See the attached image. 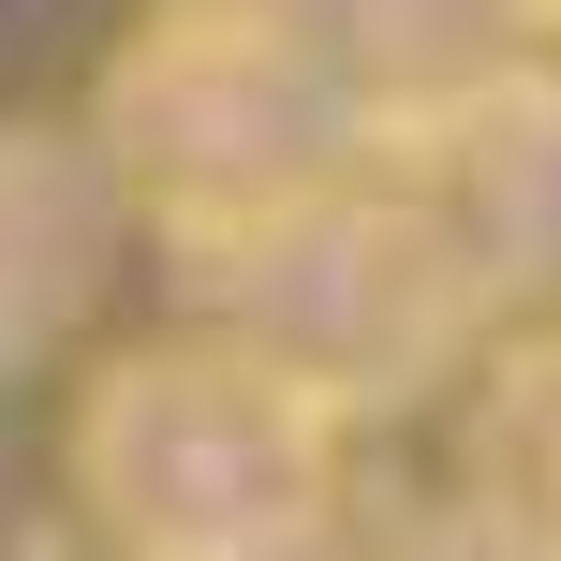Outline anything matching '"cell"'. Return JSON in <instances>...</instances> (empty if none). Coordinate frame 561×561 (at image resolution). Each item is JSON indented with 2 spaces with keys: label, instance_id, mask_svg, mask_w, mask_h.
<instances>
[{
  "label": "cell",
  "instance_id": "1",
  "mask_svg": "<svg viewBox=\"0 0 561 561\" xmlns=\"http://www.w3.org/2000/svg\"><path fill=\"white\" fill-rule=\"evenodd\" d=\"M75 134H89V163H104L118 222L163 237V252H193V266H222L280 207L340 193L355 163H385L266 0H178V15H148L134 45L104 59V89H89Z\"/></svg>",
  "mask_w": 561,
  "mask_h": 561
},
{
  "label": "cell",
  "instance_id": "2",
  "mask_svg": "<svg viewBox=\"0 0 561 561\" xmlns=\"http://www.w3.org/2000/svg\"><path fill=\"white\" fill-rule=\"evenodd\" d=\"M59 473L104 561H266L340 517V428L222 325H178L75 385Z\"/></svg>",
  "mask_w": 561,
  "mask_h": 561
},
{
  "label": "cell",
  "instance_id": "10",
  "mask_svg": "<svg viewBox=\"0 0 561 561\" xmlns=\"http://www.w3.org/2000/svg\"><path fill=\"white\" fill-rule=\"evenodd\" d=\"M266 561H340V547H325V533H310V547H266Z\"/></svg>",
  "mask_w": 561,
  "mask_h": 561
},
{
  "label": "cell",
  "instance_id": "4",
  "mask_svg": "<svg viewBox=\"0 0 561 561\" xmlns=\"http://www.w3.org/2000/svg\"><path fill=\"white\" fill-rule=\"evenodd\" d=\"M399 178L458 237V266L488 280V310H533L561 280V59L533 45L517 75H488L458 118H428L399 148Z\"/></svg>",
  "mask_w": 561,
  "mask_h": 561
},
{
  "label": "cell",
  "instance_id": "6",
  "mask_svg": "<svg viewBox=\"0 0 561 561\" xmlns=\"http://www.w3.org/2000/svg\"><path fill=\"white\" fill-rule=\"evenodd\" d=\"M118 193L89 163V134H45V118H0V369L75 340V310L104 296V252H118Z\"/></svg>",
  "mask_w": 561,
  "mask_h": 561
},
{
  "label": "cell",
  "instance_id": "5",
  "mask_svg": "<svg viewBox=\"0 0 561 561\" xmlns=\"http://www.w3.org/2000/svg\"><path fill=\"white\" fill-rule=\"evenodd\" d=\"M266 15L310 45V75L355 104L369 148H414L428 118H458L488 75L533 59V15L517 0H266Z\"/></svg>",
  "mask_w": 561,
  "mask_h": 561
},
{
  "label": "cell",
  "instance_id": "9",
  "mask_svg": "<svg viewBox=\"0 0 561 561\" xmlns=\"http://www.w3.org/2000/svg\"><path fill=\"white\" fill-rule=\"evenodd\" d=\"M517 15H533V45H561V0H517Z\"/></svg>",
  "mask_w": 561,
  "mask_h": 561
},
{
  "label": "cell",
  "instance_id": "3",
  "mask_svg": "<svg viewBox=\"0 0 561 561\" xmlns=\"http://www.w3.org/2000/svg\"><path fill=\"white\" fill-rule=\"evenodd\" d=\"M207 280H222V340L266 355L325 428H369V414L444 399L458 369L488 355V325H503L488 280L458 266V237L414 207L399 163H355L340 193L280 207V222L237 237Z\"/></svg>",
  "mask_w": 561,
  "mask_h": 561
},
{
  "label": "cell",
  "instance_id": "7",
  "mask_svg": "<svg viewBox=\"0 0 561 561\" xmlns=\"http://www.w3.org/2000/svg\"><path fill=\"white\" fill-rule=\"evenodd\" d=\"M458 503H488L517 547L561 561V325H488V355L458 369Z\"/></svg>",
  "mask_w": 561,
  "mask_h": 561
},
{
  "label": "cell",
  "instance_id": "8",
  "mask_svg": "<svg viewBox=\"0 0 561 561\" xmlns=\"http://www.w3.org/2000/svg\"><path fill=\"white\" fill-rule=\"evenodd\" d=\"M369 561H547V547H517L488 503H428V517H399V533L369 547Z\"/></svg>",
  "mask_w": 561,
  "mask_h": 561
}]
</instances>
